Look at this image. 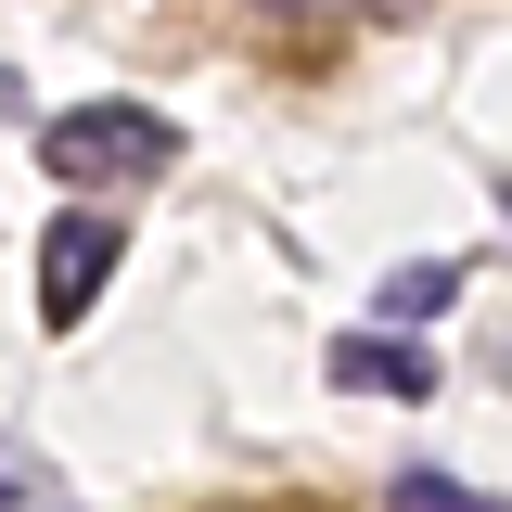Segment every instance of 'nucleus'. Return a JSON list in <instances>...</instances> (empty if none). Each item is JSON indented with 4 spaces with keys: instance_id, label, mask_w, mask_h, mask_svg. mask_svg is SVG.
<instances>
[{
    "instance_id": "1",
    "label": "nucleus",
    "mask_w": 512,
    "mask_h": 512,
    "mask_svg": "<svg viewBox=\"0 0 512 512\" xmlns=\"http://www.w3.org/2000/svg\"><path fill=\"white\" fill-rule=\"evenodd\" d=\"M167 154H180V128L154 116V103H64L39 128V167L52 180H154Z\"/></svg>"
},
{
    "instance_id": "2",
    "label": "nucleus",
    "mask_w": 512,
    "mask_h": 512,
    "mask_svg": "<svg viewBox=\"0 0 512 512\" xmlns=\"http://www.w3.org/2000/svg\"><path fill=\"white\" fill-rule=\"evenodd\" d=\"M116 256H128V231L103 218V205H77V218H52V244H39V320H90V295L116 282Z\"/></svg>"
},
{
    "instance_id": "3",
    "label": "nucleus",
    "mask_w": 512,
    "mask_h": 512,
    "mask_svg": "<svg viewBox=\"0 0 512 512\" xmlns=\"http://www.w3.org/2000/svg\"><path fill=\"white\" fill-rule=\"evenodd\" d=\"M333 384H346V397H436V359H423L410 333H346V346H333Z\"/></svg>"
},
{
    "instance_id": "4",
    "label": "nucleus",
    "mask_w": 512,
    "mask_h": 512,
    "mask_svg": "<svg viewBox=\"0 0 512 512\" xmlns=\"http://www.w3.org/2000/svg\"><path fill=\"white\" fill-rule=\"evenodd\" d=\"M0 512H64V474L26 436H0Z\"/></svg>"
},
{
    "instance_id": "5",
    "label": "nucleus",
    "mask_w": 512,
    "mask_h": 512,
    "mask_svg": "<svg viewBox=\"0 0 512 512\" xmlns=\"http://www.w3.org/2000/svg\"><path fill=\"white\" fill-rule=\"evenodd\" d=\"M384 512H500V500H487V487H448V474H423V461H410V474L384 487Z\"/></svg>"
},
{
    "instance_id": "6",
    "label": "nucleus",
    "mask_w": 512,
    "mask_h": 512,
    "mask_svg": "<svg viewBox=\"0 0 512 512\" xmlns=\"http://www.w3.org/2000/svg\"><path fill=\"white\" fill-rule=\"evenodd\" d=\"M448 295H461V269H448V256H423V269H397V282H384V308H397V320L448 308Z\"/></svg>"
},
{
    "instance_id": "7",
    "label": "nucleus",
    "mask_w": 512,
    "mask_h": 512,
    "mask_svg": "<svg viewBox=\"0 0 512 512\" xmlns=\"http://www.w3.org/2000/svg\"><path fill=\"white\" fill-rule=\"evenodd\" d=\"M256 13H282V26H333V13H410V0H256Z\"/></svg>"
}]
</instances>
